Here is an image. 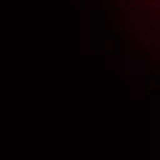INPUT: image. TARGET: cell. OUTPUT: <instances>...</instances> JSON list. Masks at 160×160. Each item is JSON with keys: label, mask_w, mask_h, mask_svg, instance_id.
<instances>
[{"label": "cell", "mask_w": 160, "mask_h": 160, "mask_svg": "<svg viewBox=\"0 0 160 160\" xmlns=\"http://www.w3.org/2000/svg\"><path fill=\"white\" fill-rule=\"evenodd\" d=\"M119 28L144 52L149 66L160 75V0H113Z\"/></svg>", "instance_id": "1"}]
</instances>
